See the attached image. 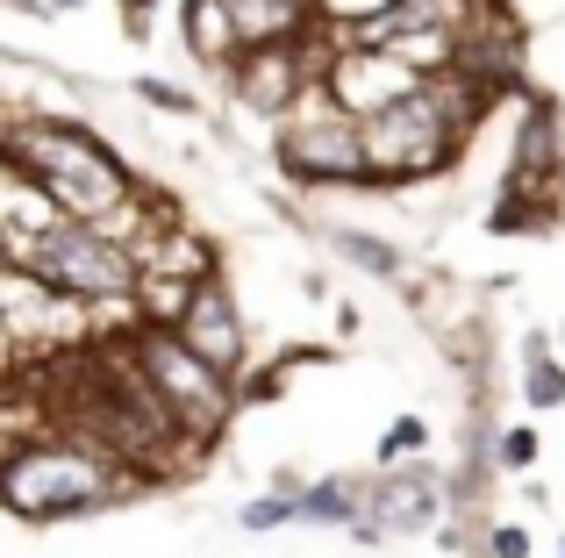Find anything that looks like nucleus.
<instances>
[{
	"label": "nucleus",
	"instance_id": "nucleus-1",
	"mask_svg": "<svg viewBox=\"0 0 565 558\" xmlns=\"http://www.w3.org/2000/svg\"><path fill=\"white\" fill-rule=\"evenodd\" d=\"M0 165L51 215H79V223H100V229H122L129 215H143V180L115 158V143H100L94 129L65 122V115L0 122Z\"/></svg>",
	"mask_w": 565,
	"mask_h": 558
},
{
	"label": "nucleus",
	"instance_id": "nucleus-2",
	"mask_svg": "<svg viewBox=\"0 0 565 558\" xmlns=\"http://www.w3.org/2000/svg\"><path fill=\"white\" fill-rule=\"evenodd\" d=\"M487 94L451 72H429L423 86H408L401 100H386L380 115H365V165H373V186H415L429 172L458 165L472 122H480Z\"/></svg>",
	"mask_w": 565,
	"mask_h": 558
},
{
	"label": "nucleus",
	"instance_id": "nucleus-3",
	"mask_svg": "<svg viewBox=\"0 0 565 558\" xmlns=\"http://www.w3.org/2000/svg\"><path fill=\"white\" fill-rule=\"evenodd\" d=\"M129 487V473L79 430H29L22 444L0 459V508L22 523H72L108 508Z\"/></svg>",
	"mask_w": 565,
	"mask_h": 558
},
{
	"label": "nucleus",
	"instance_id": "nucleus-4",
	"mask_svg": "<svg viewBox=\"0 0 565 558\" xmlns=\"http://www.w3.org/2000/svg\"><path fill=\"white\" fill-rule=\"evenodd\" d=\"M122 358H129V373L143 379V394L158 401V416L172 422V437H180L186 451H207L222 430H230L244 387H236V373H222V365H207L201 351H186L172 322L137 315L122 330Z\"/></svg>",
	"mask_w": 565,
	"mask_h": 558
},
{
	"label": "nucleus",
	"instance_id": "nucleus-5",
	"mask_svg": "<svg viewBox=\"0 0 565 558\" xmlns=\"http://www.w3.org/2000/svg\"><path fill=\"white\" fill-rule=\"evenodd\" d=\"M0 258L22 266L57 301H129L137 293V251L115 229L79 223V215H43V223H8Z\"/></svg>",
	"mask_w": 565,
	"mask_h": 558
},
{
	"label": "nucleus",
	"instance_id": "nucleus-6",
	"mask_svg": "<svg viewBox=\"0 0 565 558\" xmlns=\"http://www.w3.org/2000/svg\"><path fill=\"white\" fill-rule=\"evenodd\" d=\"M279 172H287L294 186H373L359 115H344L322 94H308V115L279 129Z\"/></svg>",
	"mask_w": 565,
	"mask_h": 558
},
{
	"label": "nucleus",
	"instance_id": "nucleus-7",
	"mask_svg": "<svg viewBox=\"0 0 565 558\" xmlns=\"http://www.w3.org/2000/svg\"><path fill=\"white\" fill-rule=\"evenodd\" d=\"M172 330H180L186 351H201V358L222 365V373H244L250 365V330H244V315H236V293L222 287L215 272H201L186 287V301L172 308Z\"/></svg>",
	"mask_w": 565,
	"mask_h": 558
},
{
	"label": "nucleus",
	"instance_id": "nucleus-8",
	"mask_svg": "<svg viewBox=\"0 0 565 558\" xmlns=\"http://www.w3.org/2000/svg\"><path fill=\"white\" fill-rule=\"evenodd\" d=\"M444 516V487L437 473H423V465H408V473H386L373 487V516L351 523V537L359 545H373V537H408V530H429V523Z\"/></svg>",
	"mask_w": 565,
	"mask_h": 558
},
{
	"label": "nucleus",
	"instance_id": "nucleus-9",
	"mask_svg": "<svg viewBox=\"0 0 565 558\" xmlns=\"http://www.w3.org/2000/svg\"><path fill=\"white\" fill-rule=\"evenodd\" d=\"M236 29V51H265V43H301V36H322V0H222Z\"/></svg>",
	"mask_w": 565,
	"mask_h": 558
},
{
	"label": "nucleus",
	"instance_id": "nucleus-10",
	"mask_svg": "<svg viewBox=\"0 0 565 558\" xmlns=\"http://www.w3.org/2000/svg\"><path fill=\"white\" fill-rule=\"evenodd\" d=\"M186 51L201 57L207 72H230L236 29H230V14H222V0H186Z\"/></svg>",
	"mask_w": 565,
	"mask_h": 558
},
{
	"label": "nucleus",
	"instance_id": "nucleus-11",
	"mask_svg": "<svg viewBox=\"0 0 565 558\" xmlns=\"http://www.w3.org/2000/svg\"><path fill=\"white\" fill-rule=\"evenodd\" d=\"M294 502H301V523H337V530H351V523L365 516L359 480H316V487H301Z\"/></svg>",
	"mask_w": 565,
	"mask_h": 558
},
{
	"label": "nucleus",
	"instance_id": "nucleus-12",
	"mask_svg": "<svg viewBox=\"0 0 565 558\" xmlns=\"http://www.w3.org/2000/svg\"><path fill=\"white\" fill-rule=\"evenodd\" d=\"M523 401L530 408H565V365L552 358V336H523Z\"/></svg>",
	"mask_w": 565,
	"mask_h": 558
},
{
	"label": "nucleus",
	"instance_id": "nucleus-13",
	"mask_svg": "<svg viewBox=\"0 0 565 558\" xmlns=\"http://www.w3.org/2000/svg\"><path fill=\"white\" fill-rule=\"evenodd\" d=\"M330 251L351 258L365 279H401V251L386 237H365V229H330Z\"/></svg>",
	"mask_w": 565,
	"mask_h": 558
},
{
	"label": "nucleus",
	"instance_id": "nucleus-14",
	"mask_svg": "<svg viewBox=\"0 0 565 558\" xmlns=\"http://www.w3.org/2000/svg\"><path fill=\"white\" fill-rule=\"evenodd\" d=\"M423 444H429V422H423V416H394V422H386V437H380V465L415 459Z\"/></svg>",
	"mask_w": 565,
	"mask_h": 558
},
{
	"label": "nucleus",
	"instance_id": "nucleus-15",
	"mask_svg": "<svg viewBox=\"0 0 565 558\" xmlns=\"http://www.w3.org/2000/svg\"><path fill=\"white\" fill-rule=\"evenodd\" d=\"M236 523H244V530H279V523H301V502H294V494H258V502L236 508Z\"/></svg>",
	"mask_w": 565,
	"mask_h": 558
},
{
	"label": "nucleus",
	"instance_id": "nucleus-16",
	"mask_svg": "<svg viewBox=\"0 0 565 558\" xmlns=\"http://www.w3.org/2000/svg\"><path fill=\"white\" fill-rule=\"evenodd\" d=\"M137 100L143 108H166V115H193L201 100L186 94V86H172V79H137Z\"/></svg>",
	"mask_w": 565,
	"mask_h": 558
},
{
	"label": "nucleus",
	"instance_id": "nucleus-17",
	"mask_svg": "<svg viewBox=\"0 0 565 558\" xmlns=\"http://www.w3.org/2000/svg\"><path fill=\"white\" fill-rule=\"evenodd\" d=\"M494 465H509V473H530V465H537V430H501Z\"/></svg>",
	"mask_w": 565,
	"mask_h": 558
},
{
	"label": "nucleus",
	"instance_id": "nucleus-18",
	"mask_svg": "<svg viewBox=\"0 0 565 558\" xmlns=\"http://www.w3.org/2000/svg\"><path fill=\"white\" fill-rule=\"evenodd\" d=\"M487 558H530V530L523 523H501V530L487 537Z\"/></svg>",
	"mask_w": 565,
	"mask_h": 558
},
{
	"label": "nucleus",
	"instance_id": "nucleus-19",
	"mask_svg": "<svg viewBox=\"0 0 565 558\" xmlns=\"http://www.w3.org/2000/svg\"><path fill=\"white\" fill-rule=\"evenodd\" d=\"M14 365H22V336H14L8 322H0V394L14 387Z\"/></svg>",
	"mask_w": 565,
	"mask_h": 558
},
{
	"label": "nucleus",
	"instance_id": "nucleus-20",
	"mask_svg": "<svg viewBox=\"0 0 565 558\" xmlns=\"http://www.w3.org/2000/svg\"><path fill=\"white\" fill-rule=\"evenodd\" d=\"M8 8H22V14H65V8H79V0H8Z\"/></svg>",
	"mask_w": 565,
	"mask_h": 558
},
{
	"label": "nucleus",
	"instance_id": "nucleus-21",
	"mask_svg": "<svg viewBox=\"0 0 565 558\" xmlns=\"http://www.w3.org/2000/svg\"><path fill=\"white\" fill-rule=\"evenodd\" d=\"M444 8H487V0H444Z\"/></svg>",
	"mask_w": 565,
	"mask_h": 558
},
{
	"label": "nucleus",
	"instance_id": "nucleus-22",
	"mask_svg": "<svg viewBox=\"0 0 565 558\" xmlns=\"http://www.w3.org/2000/svg\"><path fill=\"white\" fill-rule=\"evenodd\" d=\"M558 558H565V537H558Z\"/></svg>",
	"mask_w": 565,
	"mask_h": 558
}]
</instances>
